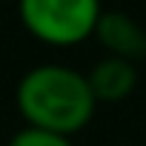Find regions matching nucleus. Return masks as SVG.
Instances as JSON below:
<instances>
[{"instance_id": "nucleus-1", "label": "nucleus", "mask_w": 146, "mask_h": 146, "mask_svg": "<svg viewBox=\"0 0 146 146\" xmlns=\"http://www.w3.org/2000/svg\"><path fill=\"white\" fill-rule=\"evenodd\" d=\"M15 103L26 126L75 137L83 132L98 109L83 72L63 63L32 66L17 80Z\"/></svg>"}, {"instance_id": "nucleus-2", "label": "nucleus", "mask_w": 146, "mask_h": 146, "mask_svg": "<svg viewBox=\"0 0 146 146\" xmlns=\"http://www.w3.org/2000/svg\"><path fill=\"white\" fill-rule=\"evenodd\" d=\"M23 29L43 46L72 49L95 35L100 0H17Z\"/></svg>"}, {"instance_id": "nucleus-3", "label": "nucleus", "mask_w": 146, "mask_h": 146, "mask_svg": "<svg viewBox=\"0 0 146 146\" xmlns=\"http://www.w3.org/2000/svg\"><path fill=\"white\" fill-rule=\"evenodd\" d=\"M92 37L106 49L109 57H120L129 63L146 57V29L120 9H103Z\"/></svg>"}, {"instance_id": "nucleus-4", "label": "nucleus", "mask_w": 146, "mask_h": 146, "mask_svg": "<svg viewBox=\"0 0 146 146\" xmlns=\"http://www.w3.org/2000/svg\"><path fill=\"white\" fill-rule=\"evenodd\" d=\"M86 80L98 103H120L137 86V66L106 54L86 72Z\"/></svg>"}, {"instance_id": "nucleus-5", "label": "nucleus", "mask_w": 146, "mask_h": 146, "mask_svg": "<svg viewBox=\"0 0 146 146\" xmlns=\"http://www.w3.org/2000/svg\"><path fill=\"white\" fill-rule=\"evenodd\" d=\"M6 146H75L72 137L66 135H54L46 129H35V126H23L20 132H15L9 137Z\"/></svg>"}]
</instances>
